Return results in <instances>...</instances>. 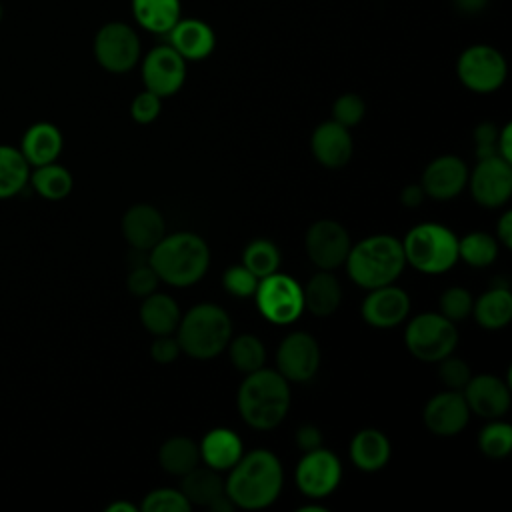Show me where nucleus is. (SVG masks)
Listing matches in <instances>:
<instances>
[{
	"label": "nucleus",
	"mask_w": 512,
	"mask_h": 512,
	"mask_svg": "<svg viewBox=\"0 0 512 512\" xmlns=\"http://www.w3.org/2000/svg\"><path fill=\"white\" fill-rule=\"evenodd\" d=\"M496 238L504 248H512V212L506 210L496 224Z\"/></svg>",
	"instance_id": "obj_50"
},
{
	"label": "nucleus",
	"mask_w": 512,
	"mask_h": 512,
	"mask_svg": "<svg viewBox=\"0 0 512 512\" xmlns=\"http://www.w3.org/2000/svg\"><path fill=\"white\" fill-rule=\"evenodd\" d=\"M28 160L12 146H0V198L18 194L30 178Z\"/></svg>",
	"instance_id": "obj_32"
},
{
	"label": "nucleus",
	"mask_w": 512,
	"mask_h": 512,
	"mask_svg": "<svg viewBox=\"0 0 512 512\" xmlns=\"http://www.w3.org/2000/svg\"><path fill=\"white\" fill-rule=\"evenodd\" d=\"M142 80L156 96H172L186 80V60L170 44L156 46L142 60Z\"/></svg>",
	"instance_id": "obj_15"
},
{
	"label": "nucleus",
	"mask_w": 512,
	"mask_h": 512,
	"mask_svg": "<svg viewBox=\"0 0 512 512\" xmlns=\"http://www.w3.org/2000/svg\"><path fill=\"white\" fill-rule=\"evenodd\" d=\"M160 110H162V98L150 90H142L140 94H136L130 104V116L138 124L154 122L160 116Z\"/></svg>",
	"instance_id": "obj_43"
},
{
	"label": "nucleus",
	"mask_w": 512,
	"mask_h": 512,
	"mask_svg": "<svg viewBox=\"0 0 512 512\" xmlns=\"http://www.w3.org/2000/svg\"><path fill=\"white\" fill-rule=\"evenodd\" d=\"M424 198H426V194L420 184H408L400 190V202H402V206H406L410 210L418 208L424 202Z\"/></svg>",
	"instance_id": "obj_49"
},
{
	"label": "nucleus",
	"mask_w": 512,
	"mask_h": 512,
	"mask_svg": "<svg viewBox=\"0 0 512 512\" xmlns=\"http://www.w3.org/2000/svg\"><path fill=\"white\" fill-rule=\"evenodd\" d=\"M132 14L144 30L154 34H168L182 18L180 0H132Z\"/></svg>",
	"instance_id": "obj_29"
},
{
	"label": "nucleus",
	"mask_w": 512,
	"mask_h": 512,
	"mask_svg": "<svg viewBox=\"0 0 512 512\" xmlns=\"http://www.w3.org/2000/svg\"><path fill=\"white\" fill-rule=\"evenodd\" d=\"M474 320L486 330H500L512 320V294L508 288H490L472 304Z\"/></svg>",
	"instance_id": "obj_28"
},
{
	"label": "nucleus",
	"mask_w": 512,
	"mask_h": 512,
	"mask_svg": "<svg viewBox=\"0 0 512 512\" xmlns=\"http://www.w3.org/2000/svg\"><path fill=\"white\" fill-rule=\"evenodd\" d=\"M488 4V0H454V6L464 12V14H476L480 12L484 6Z\"/></svg>",
	"instance_id": "obj_51"
},
{
	"label": "nucleus",
	"mask_w": 512,
	"mask_h": 512,
	"mask_svg": "<svg viewBox=\"0 0 512 512\" xmlns=\"http://www.w3.org/2000/svg\"><path fill=\"white\" fill-rule=\"evenodd\" d=\"M496 152L502 160L512 164V124H504L498 130V138H496Z\"/></svg>",
	"instance_id": "obj_48"
},
{
	"label": "nucleus",
	"mask_w": 512,
	"mask_h": 512,
	"mask_svg": "<svg viewBox=\"0 0 512 512\" xmlns=\"http://www.w3.org/2000/svg\"><path fill=\"white\" fill-rule=\"evenodd\" d=\"M400 242L406 264L422 274H444L458 262V236L444 224H416Z\"/></svg>",
	"instance_id": "obj_6"
},
{
	"label": "nucleus",
	"mask_w": 512,
	"mask_h": 512,
	"mask_svg": "<svg viewBox=\"0 0 512 512\" xmlns=\"http://www.w3.org/2000/svg\"><path fill=\"white\" fill-rule=\"evenodd\" d=\"M284 486V470L278 456L266 448L244 452L228 470L224 492L236 508L262 510L274 504Z\"/></svg>",
	"instance_id": "obj_1"
},
{
	"label": "nucleus",
	"mask_w": 512,
	"mask_h": 512,
	"mask_svg": "<svg viewBox=\"0 0 512 512\" xmlns=\"http://www.w3.org/2000/svg\"><path fill=\"white\" fill-rule=\"evenodd\" d=\"M498 258V240L488 232H468L458 238V260L472 268H486Z\"/></svg>",
	"instance_id": "obj_33"
},
{
	"label": "nucleus",
	"mask_w": 512,
	"mask_h": 512,
	"mask_svg": "<svg viewBox=\"0 0 512 512\" xmlns=\"http://www.w3.org/2000/svg\"><path fill=\"white\" fill-rule=\"evenodd\" d=\"M474 154L478 160L498 156L496 152V138H498V128L494 122H480L474 128Z\"/></svg>",
	"instance_id": "obj_45"
},
{
	"label": "nucleus",
	"mask_w": 512,
	"mask_h": 512,
	"mask_svg": "<svg viewBox=\"0 0 512 512\" xmlns=\"http://www.w3.org/2000/svg\"><path fill=\"white\" fill-rule=\"evenodd\" d=\"M352 242L346 228L336 220H316L308 226L304 248L318 270H334L344 264Z\"/></svg>",
	"instance_id": "obj_12"
},
{
	"label": "nucleus",
	"mask_w": 512,
	"mask_h": 512,
	"mask_svg": "<svg viewBox=\"0 0 512 512\" xmlns=\"http://www.w3.org/2000/svg\"><path fill=\"white\" fill-rule=\"evenodd\" d=\"M148 264L160 282L186 288L208 272L210 248L206 240L194 232L164 234L150 250Z\"/></svg>",
	"instance_id": "obj_2"
},
{
	"label": "nucleus",
	"mask_w": 512,
	"mask_h": 512,
	"mask_svg": "<svg viewBox=\"0 0 512 512\" xmlns=\"http://www.w3.org/2000/svg\"><path fill=\"white\" fill-rule=\"evenodd\" d=\"M478 448L488 458H504L512 450V426L500 418L488 420L478 434Z\"/></svg>",
	"instance_id": "obj_37"
},
{
	"label": "nucleus",
	"mask_w": 512,
	"mask_h": 512,
	"mask_svg": "<svg viewBox=\"0 0 512 512\" xmlns=\"http://www.w3.org/2000/svg\"><path fill=\"white\" fill-rule=\"evenodd\" d=\"M298 512H326V508L320 504H304L298 508Z\"/></svg>",
	"instance_id": "obj_54"
},
{
	"label": "nucleus",
	"mask_w": 512,
	"mask_h": 512,
	"mask_svg": "<svg viewBox=\"0 0 512 512\" xmlns=\"http://www.w3.org/2000/svg\"><path fill=\"white\" fill-rule=\"evenodd\" d=\"M242 420L254 430L276 428L290 410V384L270 368H258L244 374L236 396Z\"/></svg>",
	"instance_id": "obj_3"
},
{
	"label": "nucleus",
	"mask_w": 512,
	"mask_h": 512,
	"mask_svg": "<svg viewBox=\"0 0 512 512\" xmlns=\"http://www.w3.org/2000/svg\"><path fill=\"white\" fill-rule=\"evenodd\" d=\"M20 152L32 166L54 162L62 152V134L50 122L32 124L22 136Z\"/></svg>",
	"instance_id": "obj_27"
},
{
	"label": "nucleus",
	"mask_w": 512,
	"mask_h": 512,
	"mask_svg": "<svg viewBox=\"0 0 512 512\" xmlns=\"http://www.w3.org/2000/svg\"><path fill=\"white\" fill-rule=\"evenodd\" d=\"M470 376H472L470 366L462 358H456V356L450 354V356H446L438 362V378L448 390H460L462 392V388L466 386Z\"/></svg>",
	"instance_id": "obj_42"
},
{
	"label": "nucleus",
	"mask_w": 512,
	"mask_h": 512,
	"mask_svg": "<svg viewBox=\"0 0 512 512\" xmlns=\"http://www.w3.org/2000/svg\"><path fill=\"white\" fill-rule=\"evenodd\" d=\"M226 348H228L232 366L242 374H250L258 370L266 362V348L262 340L254 334H238L230 338Z\"/></svg>",
	"instance_id": "obj_34"
},
{
	"label": "nucleus",
	"mask_w": 512,
	"mask_h": 512,
	"mask_svg": "<svg viewBox=\"0 0 512 512\" xmlns=\"http://www.w3.org/2000/svg\"><path fill=\"white\" fill-rule=\"evenodd\" d=\"M464 400L470 408V414H476L484 420L502 418L510 410V384L494 374L470 376L462 388Z\"/></svg>",
	"instance_id": "obj_17"
},
{
	"label": "nucleus",
	"mask_w": 512,
	"mask_h": 512,
	"mask_svg": "<svg viewBox=\"0 0 512 512\" xmlns=\"http://www.w3.org/2000/svg\"><path fill=\"white\" fill-rule=\"evenodd\" d=\"M170 46L184 60H204L216 46L214 30L208 22L198 18H180L168 32Z\"/></svg>",
	"instance_id": "obj_22"
},
{
	"label": "nucleus",
	"mask_w": 512,
	"mask_h": 512,
	"mask_svg": "<svg viewBox=\"0 0 512 512\" xmlns=\"http://www.w3.org/2000/svg\"><path fill=\"white\" fill-rule=\"evenodd\" d=\"M208 508L214 510V512H232L236 506H234V502L228 498V494L224 492V494H220L218 498H214V500L208 504Z\"/></svg>",
	"instance_id": "obj_52"
},
{
	"label": "nucleus",
	"mask_w": 512,
	"mask_h": 512,
	"mask_svg": "<svg viewBox=\"0 0 512 512\" xmlns=\"http://www.w3.org/2000/svg\"><path fill=\"white\" fill-rule=\"evenodd\" d=\"M322 432L318 426L314 424H302L298 430H296V446L302 450V452H308V450H314V448H320L322 446Z\"/></svg>",
	"instance_id": "obj_47"
},
{
	"label": "nucleus",
	"mask_w": 512,
	"mask_h": 512,
	"mask_svg": "<svg viewBox=\"0 0 512 512\" xmlns=\"http://www.w3.org/2000/svg\"><path fill=\"white\" fill-rule=\"evenodd\" d=\"M350 280L372 290L394 284L406 268L402 242L392 234H372L350 246L344 260Z\"/></svg>",
	"instance_id": "obj_4"
},
{
	"label": "nucleus",
	"mask_w": 512,
	"mask_h": 512,
	"mask_svg": "<svg viewBox=\"0 0 512 512\" xmlns=\"http://www.w3.org/2000/svg\"><path fill=\"white\" fill-rule=\"evenodd\" d=\"M232 338L228 312L214 302L192 306L178 322L176 340L180 350L196 360H210L222 354Z\"/></svg>",
	"instance_id": "obj_5"
},
{
	"label": "nucleus",
	"mask_w": 512,
	"mask_h": 512,
	"mask_svg": "<svg viewBox=\"0 0 512 512\" xmlns=\"http://www.w3.org/2000/svg\"><path fill=\"white\" fill-rule=\"evenodd\" d=\"M408 352L422 362H440L450 356L458 344L456 324L440 312H422L408 320L404 328Z\"/></svg>",
	"instance_id": "obj_7"
},
{
	"label": "nucleus",
	"mask_w": 512,
	"mask_h": 512,
	"mask_svg": "<svg viewBox=\"0 0 512 512\" xmlns=\"http://www.w3.org/2000/svg\"><path fill=\"white\" fill-rule=\"evenodd\" d=\"M222 284L232 296L248 298V296H254L258 278L244 264H234V266L226 268V272L222 276Z\"/></svg>",
	"instance_id": "obj_41"
},
{
	"label": "nucleus",
	"mask_w": 512,
	"mask_h": 512,
	"mask_svg": "<svg viewBox=\"0 0 512 512\" xmlns=\"http://www.w3.org/2000/svg\"><path fill=\"white\" fill-rule=\"evenodd\" d=\"M198 446L202 462L218 472H228L244 454L242 438L230 428L208 430Z\"/></svg>",
	"instance_id": "obj_23"
},
{
	"label": "nucleus",
	"mask_w": 512,
	"mask_h": 512,
	"mask_svg": "<svg viewBox=\"0 0 512 512\" xmlns=\"http://www.w3.org/2000/svg\"><path fill=\"white\" fill-rule=\"evenodd\" d=\"M190 508L188 498L176 488H156L148 492L140 504L144 512H188Z\"/></svg>",
	"instance_id": "obj_38"
},
{
	"label": "nucleus",
	"mask_w": 512,
	"mask_h": 512,
	"mask_svg": "<svg viewBox=\"0 0 512 512\" xmlns=\"http://www.w3.org/2000/svg\"><path fill=\"white\" fill-rule=\"evenodd\" d=\"M302 300L304 308L318 318L334 314L342 302V288L338 278L330 270L316 272L302 288Z\"/></svg>",
	"instance_id": "obj_25"
},
{
	"label": "nucleus",
	"mask_w": 512,
	"mask_h": 512,
	"mask_svg": "<svg viewBox=\"0 0 512 512\" xmlns=\"http://www.w3.org/2000/svg\"><path fill=\"white\" fill-rule=\"evenodd\" d=\"M254 298L262 318L278 326L292 324L304 312L302 286L292 276L280 272L260 278Z\"/></svg>",
	"instance_id": "obj_8"
},
{
	"label": "nucleus",
	"mask_w": 512,
	"mask_h": 512,
	"mask_svg": "<svg viewBox=\"0 0 512 512\" xmlns=\"http://www.w3.org/2000/svg\"><path fill=\"white\" fill-rule=\"evenodd\" d=\"M508 74L506 60L500 50L488 44L468 46L456 62V76L472 92L490 94L498 90Z\"/></svg>",
	"instance_id": "obj_9"
},
{
	"label": "nucleus",
	"mask_w": 512,
	"mask_h": 512,
	"mask_svg": "<svg viewBox=\"0 0 512 512\" xmlns=\"http://www.w3.org/2000/svg\"><path fill=\"white\" fill-rule=\"evenodd\" d=\"M438 304H440V314L456 324V322L466 320L472 314L474 298L466 288L452 286L442 292Z\"/></svg>",
	"instance_id": "obj_39"
},
{
	"label": "nucleus",
	"mask_w": 512,
	"mask_h": 512,
	"mask_svg": "<svg viewBox=\"0 0 512 512\" xmlns=\"http://www.w3.org/2000/svg\"><path fill=\"white\" fill-rule=\"evenodd\" d=\"M472 198L484 208H500L512 196V164L500 156L478 160L468 174Z\"/></svg>",
	"instance_id": "obj_13"
},
{
	"label": "nucleus",
	"mask_w": 512,
	"mask_h": 512,
	"mask_svg": "<svg viewBox=\"0 0 512 512\" xmlns=\"http://www.w3.org/2000/svg\"><path fill=\"white\" fill-rule=\"evenodd\" d=\"M122 234L134 250L150 252L166 234L162 212L152 204H134L122 216Z\"/></svg>",
	"instance_id": "obj_20"
},
{
	"label": "nucleus",
	"mask_w": 512,
	"mask_h": 512,
	"mask_svg": "<svg viewBox=\"0 0 512 512\" xmlns=\"http://www.w3.org/2000/svg\"><path fill=\"white\" fill-rule=\"evenodd\" d=\"M242 264L260 280L278 272L280 268V250L268 238H256L246 244L242 252Z\"/></svg>",
	"instance_id": "obj_36"
},
{
	"label": "nucleus",
	"mask_w": 512,
	"mask_h": 512,
	"mask_svg": "<svg viewBox=\"0 0 512 512\" xmlns=\"http://www.w3.org/2000/svg\"><path fill=\"white\" fill-rule=\"evenodd\" d=\"M362 320L374 328H394L410 314V296L396 284L368 290L360 306Z\"/></svg>",
	"instance_id": "obj_16"
},
{
	"label": "nucleus",
	"mask_w": 512,
	"mask_h": 512,
	"mask_svg": "<svg viewBox=\"0 0 512 512\" xmlns=\"http://www.w3.org/2000/svg\"><path fill=\"white\" fill-rule=\"evenodd\" d=\"M158 276L156 272L152 270V266L148 262L144 264H138V266H132L130 268V274L126 278V286L128 290L134 294V296H148L152 292H156V286H158Z\"/></svg>",
	"instance_id": "obj_44"
},
{
	"label": "nucleus",
	"mask_w": 512,
	"mask_h": 512,
	"mask_svg": "<svg viewBox=\"0 0 512 512\" xmlns=\"http://www.w3.org/2000/svg\"><path fill=\"white\" fill-rule=\"evenodd\" d=\"M138 506L126 502V500H118V502H112L110 506H106V512H136Z\"/></svg>",
	"instance_id": "obj_53"
},
{
	"label": "nucleus",
	"mask_w": 512,
	"mask_h": 512,
	"mask_svg": "<svg viewBox=\"0 0 512 512\" xmlns=\"http://www.w3.org/2000/svg\"><path fill=\"white\" fill-rule=\"evenodd\" d=\"M310 148L318 164L326 168H342L348 164L354 152L350 128L338 124L336 120H326L314 128Z\"/></svg>",
	"instance_id": "obj_21"
},
{
	"label": "nucleus",
	"mask_w": 512,
	"mask_h": 512,
	"mask_svg": "<svg viewBox=\"0 0 512 512\" xmlns=\"http://www.w3.org/2000/svg\"><path fill=\"white\" fill-rule=\"evenodd\" d=\"M180 490L188 498L190 504L208 506L214 498L224 494V480L218 470H214L210 466L202 468L198 464L196 468H192L190 472H186L182 476Z\"/></svg>",
	"instance_id": "obj_31"
},
{
	"label": "nucleus",
	"mask_w": 512,
	"mask_h": 512,
	"mask_svg": "<svg viewBox=\"0 0 512 512\" xmlns=\"http://www.w3.org/2000/svg\"><path fill=\"white\" fill-rule=\"evenodd\" d=\"M138 316H140L142 326L154 336L174 334L178 328V322L182 318L176 300L164 292H152V294L144 296Z\"/></svg>",
	"instance_id": "obj_26"
},
{
	"label": "nucleus",
	"mask_w": 512,
	"mask_h": 512,
	"mask_svg": "<svg viewBox=\"0 0 512 512\" xmlns=\"http://www.w3.org/2000/svg\"><path fill=\"white\" fill-rule=\"evenodd\" d=\"M468 174V166L462 158L442 154L424 168L420 186L424 194L434 200H452L466 188Z\"/></svg>",
	"instance_id": "obj_19"
},
{
	"label": "nucleus",
	"mask_w": 512,
	"mask_h": 512,
	"mask_svg": "<svg viewBox=\"0 0 512 512\" xmlns=\"http://www.w3.org/2000/svg\"><path fill=\"white\" fill-rule=\"evenodd\" d=\"M30 178L34 190L48 200H62L72 190V174L56 162L36 166Z\"/></svg>",
	"instance_id": "obj_35"
},
{
	"label": "nucleus",
	"mask_w": 512,
	"mask_h": 512,
	"mask_svg": "<svg viewBox=\"0 0 512 512\" xmlns=\"http://www.w3.org/2000/svg\"><path fill=\"white\" fill-rule=\"evenodd\" d=\"M158 462L164 472L172 476H184L202 462L200 446L188 436H172L160 446Z\"/></svg>",
	"instance_id": "obj_30"
},
{
	"label": "nucleus",
	"mask_w": 512,
	"mask_h": 512,
	"mask_svg": "<svg viewBox=\"0 0 512 512\" xmlns=\"http://www.w3.org/2000/svg\"><path fill=\"white\" fill-rule=\"evenodd\" d=\"M366 114V104L358 94H342L334 100L332 104V120H336L338 124L352 128L356 126Z\"/></svg>",
	"instance_id": "obj_40"
},
{
	"label": "nucleus",
	"mask_w": 512,
	"mask_h": 512,
	"mask_svg": "<svg viewBox=\"0 0 512 512\" xmlns=\"http://www.w3.org/2000/svg\"><path fill=\"white\" fill-rule=\"evenodd\" d=\"M422 420L424 426L436 436H456L466 428L470 420V408L460 390L446 388L426 402Z\"/></svg>",
	"instance_id": "obj_18"
},
{
	"label": "nucleus",
	"mask_w": 512,
	"mask_h": 512,
	"mask_svg": "<svg viewBox=\"0 0 512 512\" xmlns=\"http://www.w3.org/2000/svg\"><path fill=\"white\" fill-rule=\"evenodd\" d=\"M140 52V38L126 22H108L94 36L96 62L112 74L132 70L140 60Z\"/></svg>",
	"instance_id": "obj_10"
},
{
	"label": "nucleus",
	"mask_w": 512,
	"mask_h": 512,
	"mask_svg": "<svg viewBox=\"0 0 512 512\" xmlns=\"http://www.w3.org/2000/svg\"><path fill=\"white\" fill-rule=\"evenodd\" d=\"M340 480L342 464L334 452L322 446L302 452L294 470V482L304 496L312 500L326 498L338 488Z\"/></svg>",
	"instance_id": "obj_11"
},
{
	"label": "nucleus",
	"mask_w": 512,
	"mask_h": 512,
	"mask_svg": "<svg viewBox=\"0 0 512 512\" xmlns=\"http://www.w3.org/2000/svg\"><path fill=\"white\" fill-rule=\"evenodd\" d=\"M320 368V346L304 330L288 334L276 350V370L288 382H310Z\"/></svg>",
	"instance_id": "obj_14"
},
{
	"label": "nucleus",
	"mask_w": 512,
	"mask_h": 512,
	"mask_svg": "<svg viewBox=\"0 0 512 512\" xmlns=\"http://www.w3.org/2000/svg\"><path fill=\"white\" fill-rule=\"evenodd\" d=\"M392 448L384 432L376 428H362L350 440V460L362 472H378L390 460Z\"/></svg>",
	"instance_id": "obj_24"
},
{
	"label": "nucleus",
	"mask_w": 512,
	"mask_h": 512,
	"mask_svg": "<svg viewBox=\"0 0 512 512\" xmlns=\"http://www.w3.org/2000/svg\"><path fill=\"white\" fill-rule=\"evenodd\" d=\"M180 354H182L180 344H178L176 336H172V334L156 336L154 342H152V346H150V356H152L158 364H170V362H174Z\"/></svg>",
	"instance_id": "obj_46"
},
{
	"label": "nucleus",
	"mask_w": 512,
	"mask_h": 512,
	"mask_svg": "<svg viewBox=\"0 0 512 512\" xmlns=\"http://www.w3.org/2000/svg\"><path fill=\"white\" fill-rule=\"evenodd\" d=\"M2 16H4V8H2V4H0V22H2Z\"/></svg>",
	"instance_id": "obj_55"
}]
</instances>
